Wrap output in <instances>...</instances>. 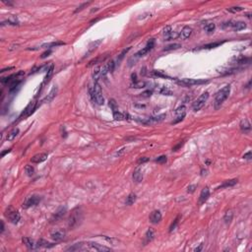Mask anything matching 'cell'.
Segmentation results:
<instances>
[{"label":"cell","mask_w":252,"mask_h":252,"mask_svg":"<svg viewBox=\"0 0 252 252\" xmlns=\"http://www.w3.org/2000/svg\"><path fill=\"white\" fill-rule=\"evenodd\" d=\"M22 241H23V243L25 244V246L27 247V248L30 249V250H34V249H35L37 247V244H35L34 242V240L31 239V238H29V237H23Z\"/></svg>","instance_id":"obj_18"},{"label":"cell","mask_w":252,"mask_h":252,"mask_svg":"<svg viewBox=\"0 0 252 252\" xmlns=\"http://www.w3.org/2000/svg\"><path fill=\"white\" fill-rule=\"evenodd\" d=\"M5 217L14 225L18 224V223H19V221H20V219H21V216H20L19 212H18L17 210H15V209H13L12 207H9V208L6 209Z\"/></svg>","instance_id":"obj_6"},{"label":"cell","mask_w":252,"mask_h":252,"mask_svg":"<svg viewBox=\"0 0 252 252\" xmlns=\"http://www.w3.org/2000/svg\"><path fill=\"white\" fill-rule=\"evenodd\" d=\"M202 247H203V244L201 243V244L199 245V246H198V247H196V248L194 249V251H200V250H201V249H202Z\"/></svg>","instance_id":"obj_57"},{"label":"cell","mask_w":252,"mask_h":252,"mask_svg":"<svg viewBox=\"0 0 252 252\" xmlns=\"http://www.w3.org/2000/svg\"><path fill=\"white\" fill-rule=\"evenodd\" d=\"M65 235L66 233L64 229H55V231H52L50 233V237L53 241L59 242L65 238Z\"/></svg>","instance_id":"obj_9"},{"label":"cell","mask_w":252,"mask_h":252,"mask_svg":"<svg viewBox=\"0 0 252 252\" xmlns=\"http://www.w3.org/2000/svg\"><path fill=\"white\" fill-rule=\"evenodd\" d=\"M207 82H208L207 80H201V79H182V80H178L177 84L184 87H191V86H194V85L206 84Z\"/></svg>","instance_id":"obj_7"},{"label":"cell","mask_w":252,"mask_h":252,"mask_svg":"<svg viewBox=\"0 0 252 252\" xmlns=\"http://www.w3.org/2000/svg\"><path fill=\"white\" fill-rule=\"evenodd\" d=\"M113 118H114L115 120H125V119H130V115L127 114V113L116 111V112H113Z\"/></svg>","instance_id":"obj_23"},{"label":"cell","mask_w":252,"mask_h":252,"mask_svg":"<svg viewBox=\"0 0 252 252\" xmlns=\"http://www.w3.org/2000/svg\"><path fill=\"white\" fill-rule=\"evenodd\" d=\"M152 91H150V90H148V91H145V92H143L141 94V96L143 98H149V97H151L152 96Z\"/></svg>","instance_id":"obj_53"},{"label":"cell","mask_w":252,"mask_h":252,"mask_svg":"<svg viewBox=\"0 0 252 252\" xmlns=\"http://www.w3.org/2000/svg\"><path fill=\"white\" fill-rule=\"evenodd\" d=\"M150 222L154 225H157L162 221V213L159 210H155L151 213L150 215Z\"/></svg>","instance_id":"obj_12"},{"label":"cell","mask_w":252,"mask_h":252,"mask_svg":"<svg viewBox=\"0 0 252 252\" xmlns=\"http://www.w3.org/2000/svg\"><path fill=\"white\" fill-rule=\"evenodd\" d=\"M129 50H130V47H128V48H127V49H124L123 51H122V52L120 53L119 57H118V58H117V61H118V62H120V61H121V60H122V58H123V57H124V55H125L126 53L128 52Z\"/></svg>","instance_id":"obj_50"},{"label":"cell","mask_w":252,"mask_h":252,"mask_svg":"<svg viewBox=\"0 0 252 252\" xmlns=\"http://www.w3.org/2000/svg\"><path fill=\"white\" fill-rule=\"evenodd\" d=\"M235 60L238 64H245V63H249V62H250V58H248V57H244V56L237 57V58H235Z\"/></svg>","instance_id":"obj_39"},{"label":"cell","mask_w":252,"mask_h":252,"mask_svg":"<svg viewBox=\"0 0 252 252\" xmlns=\"http://www.w3.org/2000/svg\"><path fill=\"white\" fill-rule=\"evenodd\" d=\"M35 108H37V104H35V102H31V104L27 106V108L24 110V112L22 113L21 117H23V116L27 117V116H29V115H31L35 111Z\"/></svg>","instance_id":"obj_17"},{"label":"cell","mask_w":252,"mask_h":252,"mask_svg":"<svg viewBox=\"0 0 252 252\" xmlns=\"http://www.w3.org/2000/svg\"><path fill=\"white\" fill-rule=\"evenodd\" d=\"M181 47V45H180L179 43H172V44H169V45L166 46V47L164 48V51H168V50H174V49H178V48Z\"/></svg>","instance_id":"obj_40"},{"label":"cell","mask_w":252,"mask_h":252,"mask_svg":"<svg viewBox=\"0 0 252 252\" xmlns=\"http://www.w3.org/2000/svg\"><path fill=\"white\" fill-rule=\"evenodd\" d=\"M229 93H231V86L227 85L223 89H221L220 91L217 93L215 98V102H214V106H215L216 109H219L222 106V104H224L225 101L229 98Z\"/></svg>","instance_id":"obj_1"},{"label":"cell","mask_w":252,"mask_h":252,"mask_svg":"<svg viewBox=\"0 0 252 252\" xmlns=\"http://www.w3.org/2000/svg\"><path fill=\"white\" fill-rule=\"evenodd\" d=\"M104 66H106V68L108 69V73H112V72H113V70H114L115 63H114V61L110 60V61L108 62V63H106Z\"/></svg>","instance_id":"obj_42"},{"label":"cell","mask_w":252,"mask_h":252,"mask_svg":"<svg viewBox=\"0 0 252 252\" xmlns=\"http://www.w3.org/2000/svg\"><path fill=\"white\" fill-rule=\"evenodd\" d=\"M164 37L166 41H170V39H173L177 37V34H175L172 30H171V27H166L164 29Z\"/></svg>","instance_id":"obj_13"},{"label":"cell","mask_w":252,"mask_h":252,"mask_svg":"<svg viewBox=\"0 0 252 252\" xmlns=\"http://www.w3.org/2000/svg\"><path fill=\"white\" fill-rule=\"evenodd\" d=\"M53 68H54L53 64H50L49 66H47V69H46L47 73H46V76H45V78H44V82H43L44 84L50 80V77H51V75H52V73H53Z\"/></svg>","instance_id":"obj_31"},{"label":"cell","mask_w":252,"mask_h":252,"mask_svg":"<svg viewBox=\"0 0 252 252\" xmlns=\"http://www.w3.org/2000/svg\"><path fill=\"white\" fill-rule=\"evenodd\" d=\"M251 157H252V153H251V151H249V152H247V153L243 156V159H245V160H250Z\"/></svg>","instance_id":"obj_55"},{"label":"cell","mask_w":252,"mask_h":252,"mask_svg":"<svg viewBox=\"0 0 252 252\" xmlns=\"http://www.w3.org/2000/svg\"><path fill=\"white\" fill-rule=\"evenodd\" d=\"M152 73H153L154 76H156V77H160V78H166V79H171L169 76L164 74V73L162 72V71H158V70H154L152 71Z\"/></svg>","instance_id":"obj_41"},{"label":"cell","mask_w":252,"mask_h":252,"mask_svg":"<svg viewBox=\"0 0 252 252\" xmlns=\"http://www.w3.org/2000/svg\"><path fill=\"white\" fill-rule=\"evenodd\" d=\"M3 23H8L9 25H12V26H16V25H19V21H18V19L16 17H10L9 19L7 20V21L3 22Z\"/></svg>","instance_id":"obj_43"},{"label":"cell","mask_w":252,"mask_h":252,"mask_svg":"<svg viewBox=\"0 0 252 252\" xmlns=\"http://www.w3.org/2000/svg\"><path fill=\"white\" fill-rule=\"evenodd\" d=\"M231 28H233L235 31H241V30H244L245 28H246V24L244 23V22H241V21H237V22H233L231 23Z\"/></svg>","instance_id":"obj_21"},{"label":"cell","mask_w":252,"mask_h":252,"mask_svg":"<svg viewBox=\"0 0 252 252\" xmlns=\"http://www.w3.org/2000/svg\"><path fill=\"white\" fill-rule=\"evenodd\" d=\"M154 235H155V233L152 229H149L146 233V235H145V238H146V242H150L152 239L154 238Z\"/></svg>","instance_id":"obj_35"},{"label":"cell","mask_w":252,"mask_h":252,"mask_svg":"<svg viewBox=\"0 0 252 252\" xmlns=\"http://www.w3.org/2000/svg\"><path fill=\"white\" fill-rule=\"evenodd\" d=\"M41 198L39 195H32L30 197H28L26 199V201L23 203V208L24 209H29L31 207H34L35 205H37L41 202Z\"/></svg>","instance_id":"obj_8"},{"label":"cell","mask_w":252,"mask_h":252,"mask_svg":"<svg viewBox=\"0 0 252 252\" xmlns=\"http://www.w3.org/2000/svg\"><path fill=\"white\" fill-rule=\"evenodd\" d=\"M240 130L243 133H248L251 130V125L247 119H243L240 122Z\"/></svg>","instance_id":"obj_19"},{"label":"cell","mask_w":252,"mask_h":252,"mask_svg":"<svg viewBox=\"0 0 252 252\" xmlns=\"http://www.w3.org/2000/svg\"><path fill=\"white\" fill-rule=\"evenodd\" d=\"M244 8L241 7V6H235V7H231V8H227V11L231 13H237V12H241L243 11Z\"/></svg>","instance_id":"obj_46"},{"label":"cell","mask_w":252,"mask_h":252,"mask_svg":"<svg viewBox=\"0 0 252 252\" xmlns=\"http://www.w3.org/2000/svg\"><path fill=\"white\" fill-rule=\"evenodd\" d=\"M154 46H155V39H150V41H149L148 42H147L146 46L142 48L141 50L138 51V52L136 53V54H135L134 56H133L130 60H133V61H134V64H135V62L137 61V60L139 59L140 57H142V56H144V55H146L147 53L149 52V51H151L152 49H153Z\"/></svg>","instance_id":"obj_4"},{"label":"cell","mask_w":252,"mask_h":252,"mask_svg":"<svg viewBox=\"0 0 252 252\" xmlns=\"http://www.w3.org/2000/svg\"><path fill=\"white\" fill-rule=\"evenodd\" d=\"M191 34H192V29H191L190 27H184L181 30V33H180L179 37H181L182 39H186L190 37Z\"/></svg>","instance_id":"obj_20"},{"label":"cell","mask_w":252,"mask_h":252,"mask_svg":"<svg viewBox=\"0 0 252 252\" xmlns=\"http://www.w3.org/2000/svg\"><path fill=\"white\" fill-rule=\"evenodd\" d=\"M174 113H175V115H176V119H175L172 123H177V122L181 121V120L184 118L185 114H186V108H185L184 106H179V108H177L176 109H175Z\"/></svg>","instance_id":"obj_11"},{"label":"cell","mask_w":252,"mask_h":252,"mask_svg":"<svg viewBox=\"0 0 252 252\" xmlns=\"http://www.w3.org/2000/svg\"><path fill=\"white\" fill-rule=\"evenodd\" d=\"M233 213L231 210L227 211V213L225 214V217H224V221L226 224H229V223L233 221Z\"/></svg>","instance_id":"obj_32"},{"label":"cell","mask_w":252,"mask_h":252,"mask_svg":"<svg viewBox=\"0 0 252 252\" xmlns=\"http://www.w3.org/2000/svg\"><path fill=\"white\" fill-rule=\"evenodd\" d=\"M208 99H209V93L208 92L203 93L202 95L200 96V97L198 98V99L192 104L193 110L194 111H199L200 109H201L203 106H205V104H206V102L208 101Z\"/></svg>","instance_id":"obj_5"},{"label":"cell","mask_w":252,"mask_h":252,"mask_svg":"<svg viewBox=\"0 0 252 252\" xmlns=\"http://www.w3.org/2000/svg\"><path fill=\"white\" fill-rule=\"evenodd\" d=\"M25 170H26V173L29 175V176H32V175H34V173H35L34 166H30V164H27L26 168H25Z\"/></svg>","instance_id":"obj_44"},{"label":"cell","mask_w":252,"mask_h":252,"mask_svg":"<svg viewBox=\"0 0 252 252\" xmlns=\"http://www.w3.org/2000/svg\"><path fill=\"white\" fill-rule=\"evenodd\" d=\"M237 183V179H229V180H226L224 181V183L218 187V189L220 188H226V187H231L235 186V185Z\"/></svg>","instance_id":"obj_27"},{"label":"cell","mask_w":252,"mask_h":252,"mask_svg":"<svg viewBox=\"0 0 252 252\" xmlns=\"http://www.w3.org/2000/svg\"><path fill=\"white\" fill-rule=\"evenodd\" d=\"M159 93L162 94L164 96H171L172 95V92L168 88V87H162L160 89H159Z\"/></svg>","instance_id":"obj_37"},{"label":"cell","mask_w":252,"mask_h":252,"mask_svg":"<svg viewBox=\"0 0 252 252\" xmlns=\"http://www.w3.org/2000/svg\"><path fill=\"white\" fill-rule=\"evenodd\" d=\"M48 155L46 153H41V154H37L34 157L31 159V162H34V164H39V162H44L46 159H47Z\"/></svg>","instance_id":"obj_15"},{"label":"cell","mask_w":252,"mask_h":252,"mask_svg":"<svg viewBox=\"0 0 252 252\" xmlns=\"http://www.w3.org/2000/svg\"><path fill=\"white\" fill-rule=\"evenodd\" d=\"M148 86V83L144 81H136L134 83L131 84V87L135 89H141V88H146Z\"/></svg>","instance_id":"obj_30"},{"label":"cell","mask_w":252,"mask_h":252,"mask_svg":"<svg viewBox=\"0 0 252 252\" xmlns=\"http://www.w3.org/2000/svg\"><path fill=\"white\" fill-rule=\"evenodd\" d=\"M101 41H102L101 39H99V41H97L92 42V43L90 44V46H89V50H88V53H87V54H89V53L93 52V51L98 47V45L101 43ZM87 54H86V56H87Z\"/></svg>","instance_id":"obj_36"},{"label":"cell","mask_w":252,"mask_h":252,"mask_svg":"<svg viewBox=\"0 0 252 252\" xmlns=\"http://www.w3.org/2000/svg\"><path fill=\"white\" fill-rule=\"evenodd\" d=\"M108 104H109V106H110V108L112 109L113 112H116V111H118L117 104H116V102H115L114 100H109Z\"/></svg>","instance_id":"obj_47"},{"label":"cell","mask_w":252,"mask_h":252,"mask_svg":"<svg viewBox=\"0 0 252 252\" xmlns=\"http://www.w3.org/2000/svg\"><path fill=\"white\" fill-rule=\"evenodd\" d=\"M57 92H58V89H57V87H54V88H52V90L50 91L49 94H48V95L46 96L45 98H44L43 102H50L55 98V96H56Z\"/></svg>","instance_id":"obj_22"},{"label":"cell","mask_w":252,"mask_h":252,"mask_svg":"<svg viewBox=\"0 0 252 252\" xmlns=\"http://www.w3.org/2000/svg\"><path fill=\"white\" fill-rule=\"evenodd\" d=\"M4 227H4V223H3V221H1V233H3L4 229H5Z\"/></svg>","instance_id":"obj_59"},{"label":"cell","mask_w":252,"mask_h":252,"mask_svg":"<svg viewBox=\"0 0 252 252\" xmlns=\"http://www.w3.org/2000/svg\"><path fill=\"white\" fill-rule=\"evenodd\" d=\"M37 244V247H43V248H50V247H53L55 245L53 243H50V242L46 241V240L44 239H39Z\"/></svg>","instance_id":"obj_29"},{"label":"cell","mask_w":252,"mask_h":252,"mask_svg":"<svg viewBox=\"0 0 252 252\" xmlns=\"http://www.w3.org/2000/svg\"><path fill=\"white\" fill-rule=\"evenodd\" d=\"M102 77V66H97L93 71V79L95 80V83Z\"/></svg>","instance_id":"obj_26"},{"label":"cell","mask_w":252,"mask_h":252,"mask_svg":"<svg viewBox=\"0 0 252 252\" xmlns=\"http://www.w3.org/2000/svg\"><path fill=\"white\" fill-rule=\"evenodd\" d=\"M19 132H20L19 128H14L13 130H11L7 134V136H6V140H7V141H13V140L18 136Z\"/></svg>","instance_id":"obj_25"},{"label":"cell","mask_w":252,"mask_h":252,"mask_svg":"<svg viewBox=\"0 0 252 252\" xmlns=\"http://www.w3.org/2000/svg\"><path fill=\"white\" fill-rule=\"evenodd\" d=\"M133 180H134L135 182H137V183H139V182L142 181V179H143V173H142V170L140 168H137L136 170L133 172Z\"/></svg>","instance_id":"obj_24"},{"label":"cell","mask_w":252,"mask_h":252,"mask_svg":"<svg viewBox=\"0 0 252 252\" xmlns=\"http://www.w3.org/2000/svg\"><path fill=\"white\" fill-rule=\"evenodd\" d=\"M50 53H51V49H48V50L44 51V52L41 54V58H45V57L49 56V55H50Z\"/></svg>","instance_id":"obj_54"},{"label":"cell","mask_w":252,"mask_h":252,"mask_svg":"<svg viewBox=\"0 0 252 252\" xmlns=\"http://www.w3.org/2000/svg\"><path fill=\"white\" fill-rule=\"evenodd\" d=\"M156 162H159V164H164V162H166V156H160L156 159Z\"/></svg>","instance_id":"obj_49"},{"label":"cell","mask_w":252,"mask_h":252,"mask_svg":"<svg viewBox=\"0 0 252 252\" xmlns=\"http://www.w3.org/2000/svg\"><path fill=\"white\" fill-rule=\"evenodd\" d=\"M67 251H78V250H83V243H76L73 246H70L69 248L66 249Z\"/></svg>","instance_id":"obj_34"},{"label":"cell","mask_w":252,"mask_h":252,"mask_svg":"<svg viewBox=\"0 0 252 252\" xmlns=\"http://www.w3.org/2000/svg\"><path fill=\"white\" fill-rule=\"evenodd\" d=\"M89 4H90V2H86V3H83L81 6H79V7L76 9V10H75V13H78V12H79V11L83 10L84 7H86V6H87V5H89Z\"/></svg>","instance_id":"obj_52"},{"label":"cell","mask_w":252,"mask_h":252,"mask_svg":"<svg viewBox=\"0 0 252 252\" xmlns=\"http://www.w3.org/2000/svg\"><path fill=\"white\" fill-rule=\"evenodd\" d=\"M210 197V190H209L208 187H205V188L202 189L201 193H200V197H199V203L200 204H203L208 200V198Z\"/></svg>","instance_id":"obj_16"},{"label":"cell","mask_w":252,"mask_h":252,"mask_svg":"<svg viewBox=\"0 0 252 252\" xmlns=\"http://www.w3.org/2000/svg\"><path fill=\"white\" fill-rule=\"evenodd\" d=\"M66 212H67V209L66 207H60V208L55 212V214L52 216L51 218V223H55V222H58L59 220H61L62 218L65 216Z\"/></svg>","instance_id":"obj_10"},{"label":"cell","mask_w":252,"mask_h":252,"mask_svg":"<svg viewBox=\"0 0 252 252\" xmlns=\"http://www.w3.org/2000/svg\"><path fill=\"white\" fill-rule=\"evenodd\" d=\"M131 77H132V80L134 82H136V74H132V76H131Z\"/></svg>","instance_id":"obj_61"},{"label":"cell","mask_w":252,"mask_h":252,"mask_svg":"<svg viewBox=\"0 0 252 252\" xmlns=\"http://www.w3.org/2000/svg\"><path fill=\"white\" fill-rule=\"evenodd\" d=\"M11 151V149H9V150H7V151H5V152H2V154H1V157H4V155H5V154H7V153H9V152Z\"/></svg>","instance_id":"obj_60"},{"label":"cell","mask_w":252,"mask_h":252,"mask_svg":"<svg viewBox=\"0 0 252 252\" xmlns=\"http://www.w3.org/2000/svg\"><path fill=\"white\" fill-rule=\"evenodd\" d=\"M90 95H91V98H92L93 102H96L97 104L102 106V104H104V96H102V88L98 82H96L92 88H90Z\"/></svg>","instance_id":"obj_2"},{"label":"cell","mask_w":252,"mask_h":252,"mask_svg":"<svg viewBox=\"0 0 252 252\" xmlns=\"http://www.w3.org/2000/svg\"><path fill=\"white\" fill-rule=\"evenodd\" d=\"M64 42L62 41H58V42H51V43H44L41 45V47H44V48H48V49H50L51 47H55V46H58V45H63Z\"/></svg>","instance_id":"obj_33"},{"label":"cell","mask_w":252,"mask_h":252,"mask_svg":"<svg viewBox=\"0 0 252 252\" xmlns=\"http://www.w3.org/2000/svg\"><path fill=\"white\" fill-rule=\"evenodd\" d=\"M88 245L91 249H94V250H96V251H110L111 250L110 247L104 246V245L99 244V243H97V242H89Z\"/></svg>","instance_id":"obj_14"},{"label":"cell","mask_w":252,"mask_h":252,"mask_svg":"<svg viewBox=\"0 0 252 252\" xmlns=\"http://www.w3.org/2000/svg\"><path fill=\"white\" fill-rule=\"evenodd\" d=\"M179 218H180V216H178V217L175 219L174 221H173V223L172 224H171V226H170V227H169V231H172L173 229H175V227H176V226H177V224H178V222H179Z\"/></svg>","instance_id":"obj_48"},{"label":"cell","mask_w":252,"mask_h":252,"mask_svg":"<svg viewBox=\"0 0 252 252\" xmlns=\"http://www.w3.org/2000/svg\"><path fill=\"white\" fill-rule=\"evenodd\" d=\"M14 67H8V68H4V69H2L1 71H0V72L1 73H3V72H5V71H7V70H11V69H13Z\"/></svg>","instance_id":"obj_58"},{"label":"cell","mask_w":252,"mask_h":252,"mask_svg":"<svg viewBox=\"0 0 252 252\" xmlns=\"http://www.w3.org/2000/svg\"><path fill=\"white\" fill-rule=\"evenodd\" d=\"M83 221V213H82L81 209L77 208L71 213L70 217L68 220V227L71 229H76L78 226H80V224Z\"/></svg>","instance_id":"obj_3"},{"label":"cell","mask_w":252,"mask_h":252,"mask_svg":"<svg viewBox=\"0 0 252 252\" xmlns=\"http://www.w3.org/2000/svg\"><path fill=\"white\" fill-rule=\"evenodd\" d=\"M225 41H216V42H211V43H208V44H205V45H203L201 48H203V49H211V48H215V47H218V46L222 45L223 43H224Z\"/></svg>","instance_id":"obj_28"},{"label":"cell","mask_w":252,"mask_h":252,"mask_svg":"<svg viewBox=\"0 0 252 252\" xmlns=\"http://www.w3.org/2000/svg\"><path fill=\"white\" fill-rule=\"evenodd\" d=\"M215 24L214 23H208L204 26V30L206 31L207 33H212L214 30H215Z\"/></svg>","instance_id":"obj_45"},{"label":"cell","mask_w":252,"mask_h":252,"mask_svg":"<svg viewBox=\"0 0 252 252\" xmlns=\"http://www.w3.org/2000/svg\"><path fill=\"white\" fill-rule=\"evenodd\" d=\"M136 201V195L134 193H130L128 195V197L126 198V205H132L133 203Z\"/></svg>","instance_id":"obj_38"},{"label":"cell","mask_w":252,"mask_h":252,"mask_svg":"<svg viewBox=\"0 0 252 252\" xmlns=\"http://www.w3.org/2000/svg\"><path fill=\"white\" fill-rule=\"evenodd\" d=\"M197 188V185L193 184V185H189L188 188H187V192H190V193H193L194 191H195V189Z\"/></svg>","instance_id":"obj_51"},{"label":"cell","mask_w":252,"mask_h":252,"mask_svg":"<svg viewBox=\"0 0 252 252\" xmlns=\"http://www.w3.org/2000/svg\"><path fill=\"white\" fill-rule=\"evenodd\" d=\"M149 160V159L148 158H146V157H143V158H140L139 159V160H138V162H139V164H143V162H148Z\"/></svg>","instance_id":"obj_56"}]
</instances>
